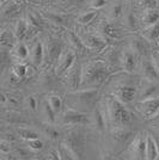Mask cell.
Segmentation results:
<instances>
[{
    "instance_id": "30",
    "label": "cell",
    "mask_w": 159,
    "mask_h": 160,
    "mask_svg": "<svg viewBox=\"0 0 159 160\" xmlns=\"http://www.w3.org/2000/svg\"><path fill=\"white\" fill-rule=\"evenodd\" d=\"M28 23L30 28H36V29H41L43 27V22L38 17V14H36L33 11H28Z\"/></svg>"
},
{
    "instance_id": "41",
    "label": "cell",
    "mask_w": 159,
    "mask_h": 160,
    "mask_svg": "<svg viewBox=\"0 0 159 160\" xmlns=\"http://www.w3.org/2000/svg\"><path fill=\"white\" fill-rule=\"evenodd\" d=\"M106 4H108V0H91L90 6L92 7L93 10H100L105 6Z\"/></svg>"
},
{
    "instance_id": "35",
    "label": "cell",
    "mask_w": 159,
    "mask_h": 160,
    "mask_svg": "<svg viewBox=\"0 0 159 160\" xmlns=\"http://www.w3.org/2000/svg\"><path fill=\"white\" fill-rule=\"evenodd\" d=\"M43 113H44V116H46L47 118V122L48 123H55V110H54L52 105L49 104V102H46L44 104H43Z\"/></svg>"
},
{
    "instance_id": "9",
    "label": "cell",
    "mask_w": 159,
    "mask_h": 160,
    "mask_svg": "<svg viewBox=\"0 0 159 160\" xmlns=\"http://www.w3.org/2000/svg\"><path fill=\"white\" fill-rule=\"evenodd\" d=\"M75 58H77V54H75L74 50H65V52H62L59 61L56 62V67H55L56 75H59V77L65 75L67 71L75 63Z\"/></svg>"
},
{
    "instance_id": "1",
    "label": "cell",
    "mask_w": 159,
    "mask_h": 160,
    "mask_svg": "<svg viewBox=\"0 0 159 160\" xmlns=\"http://www.w3.org/2000/svg\"><path fill=\"white\" fill-rule=\"evenodd\" d=\"M81 86L98 87L110 75V69L104 61H89L81 66Z\"/></svg>"
},
{
    "instance_id": "46",
    "label": "cell",
    "mask_w": 159,
    "mask_h": 160,
    "mask_svg": "<svg viewBox=\"0 0 159 160\" xmlns=\"http://www.w3.org/2000/svg\"><path fill=\"white\" fill-rule=\"evenodd\" d=\"M158 4H159V0H158Z\"/></svg>"
},
{
    "instance_id": "32",
    "label": "cell",
    "mask_w": 159,
    "mask_h": 160,
    "mask_svg": "<svg viewBox=\"0 0 159 160\" xmlns=\"http://www.w3.org/2000/svg\"><path fill=\"white\" fill-rule=\"evenodd\" d=\"M12 74L17 79H23L28 74V66L25 63H16L12 67Z\"/></svg>"
},
{
    "instance_id": "8",
    "label": "cell",
    "mask_w": 159,
    "mask_h": 160,
    "mask_svg": "<svg viewBox=\"0 0 159 160\" xmlns=\"http://www.w3.org/2000/svg\"><path fill=\"white\" fill-rule=\"evenodd\" d=\"M159 94V82L153 80L142 78L140 82V87L138 88V98L139 100H144L147 98H152Z\"/></svg>"
},
{
    "instance_id": "18",
    "label": "cell",
    "mask_w": 159,
    "mask_h": 160,
    "mask_svg": "<svg viewBox=\"0 0 159 160\" xmlns=\"http://www.w3.org/2000/svg\"><path fill=\"white\" fill-rule=\"evenodd\" d=\"M44 56H46V48L43 46V43L37 41L35 42L33 49L30 52V58H31V63L33 66L38 67L43 63L44 60Z\"/></svg>"
},
{
    "instance_id": "44",
    "label": "cell",
    "mask_w": 159,
    "mask_h": 160,
    "mask_svg": "<svg viewBox=\"0 0 159 160\" xmlns=\"http://www.w3.org/2000/svg\"><path fill=\"white\" fill-rule=\"evenodd\" d=\"M151 121H153V122H154V123H156V124H157V126L159 127V112L157 113V115H156V116H154V117H153Z\"/></svg>"
},
{
    "instance_id": "26",
    "label": "cell",
    "mask_w": 159,
    "mask_h": 160,
    "mask_svg": "<svg viewBox=\"0 0 159 160\" xmlns=\"http://www.w3.org/2000/svg\"><path fill=\"white\" fill-rule=\"evenodd\" d=\"M68 40L71 42V44H72V47L74 48V50H77V53H85V50H86V44L83 42L81 40V37L78 36L77 33L74 32H69L68 33Z\"/></svg>"
},
{
    "instance_id": "2",
    "label": "cell",
    "mask_w": 159,
    "mask_h": 160,
    "mask_svg": "<svg viewBox=\"0 0 159 160\" xmlns=\"http://www.w3.org/2000/svg\"><path fill=\"white\" fill-rule=\"evenodd\" d=\"M105 110L109 123L116 127H127L132 121V112L126 108V104L115 96L108 97L105 100Z\"/></svg>"
},
{
    "instance_id": "40",
    "label": "cell",
    "mask_w": 159,
    "mask_h": 160,
    "mask_svg": "<svg viewBox=\"0 0 159 160\" xmlns=\"http://www.w3.org/2000/svg\"><path fill=\"white\" fill-rule=\"evenodd\" d=\"M27 105L33 112H36V110H37V99L33 96H29L27 98Z\"/></svg>"
},
{
    "instance_id": "27",
    "label": "cell",
    "mask_w": 159,
    "mask_h": 160,
    "mask_svg": "<svg viewBox=\"0 0 159 160\" xmlns=\"http://www.w3.org/2000/svg\"><path fill=\"white\" fill-rule=\"evenodd\" d=\"M142 36L145 37L148 42H154V41L159 40V22L153 24L151 27L145 28L144 32H142Z\"/></svg>"
},
{
    "instance_id": "33",
    "label": "cell",
    "mask_w": 159,
    "mask_h": 160,
    "mask_svg": "<svg viewBox=\"0 0 159 160\" xmlns=\"http://www.w3.org/2000/svg\"><path fill=\"white\" fill-rule=\"evenodd\" d=\"M123 14V4L121 1H117L116 4H114L109 10V17L111 19H119L120 17Z\"/></svg>"
},
{
    "instance_id": "22",
    "label": "cell",
    "mask_w": 159,
    "mask_h": 160,
    "mask_svg": "<svg viewBox=\"0 0 159 160\" xmlns=\"http://www.w3.org/2000/svg\"><path fill=\"white\" fill-rule=\"evenodd\" d=\"M159 159L158 142L150 133H147V160Z\"/></svg>"
},
{
    "instance_id": "42",
    "label": "cell",
    "mask_w": 159,
    "mask_h": 160,
    "mask_svg": "<svg viewBox=\"0 0 159 160\" xmlns=\"http://www.w3.org/2000/svg\"><path fill=\"white\" fill-rule=\"evenodd\" d=\"M126 20H127V25L129 28H135L136 25V20H135V17H134V13L133 12H128L126 17Z\"/></svg>"
},
{
    "instance_id": "13",
    "label": "cell",
    "mask_w": 159,
    "mask_h": 160,
    "mask_svg": "<svg viewBox=\"0 0 159 160\" xmlns=\"http://www.w3.org/2000/svg\"><path fill=\"white\" fill-rule=\"evenodd\" d=\"M103 108L100 107V105H97V107L95 108L93 113H92V117H91V123H93L95 128H96L97 130H100V132H104V130L106 129L108 123H109L108 113H105L106 110L104 111Z\"/></svg>"
},
{
    "instance_id": "4",
    "label": "cell",
    "mask_w": 159,
    "mask_h": 160,
    "mask_svg": "<svg viewBox=\"0 0 159 160\" xmlns=\"http://www.w3.org/2000/svg\"><path fill=\"white\" fill-rule=\"evenodd\" d=\"M128 152L132 159H147V133L135 134L128 146Z\"/></svg>"
},
{
    "instance_id": "5",
    "label": "cell",
    "mask_w": 159,
    "mask_h": 160,
    "mask_svg": "<svg viewBox=\"0 0 159 160\" xmlns=\"http://www.w3.org/2000/svg\"><path fill=\"white\" fill-rule=\"evenodd\" d=\"M135 109L144 120L151 121L159 112V94L152 98L139 100V103H136L135 105Z\"/></svg>"
},
{
    "instance_id": "43",
    "label": "cell",
    "mask_w": 159,
    "mask_h": 160,
    "mask_svg": "<svg viewBox=\"0 0 159 160\" xmlns=\"http://www.w3.org/2000/svg\"><path fill=\"white\" fill-rule=\"evenodd\" d=\"M151 59H152V61L154 62V65H156V67H157V69H158V72H159V52L152 53Z\"/></svg>"
},
{
    "instance_id": "11",
    "label": "cell",
    "mask_w": 159,
    "mask_h": 160,
    "mask_svg": "<svg viewBox=\"0 0 159 160\" xmlns=\"http://www.w3.org/2000/svg\"><path fill=\"white\" fill-rule=\"evenodd\" d=\"M73 97H75V99L80 104H91L93 100L97 98L98 96V88L97 87H91V88H81V90H74L72 92H69Z\"/></svg>"
},
{
    "instance_id": "19",
    "label": "cell",
    "mask_w": 159,
    "mask_h": 160,
    "mask_svg": "<svg viewBox=\"0 0 159 160\" xmlns=\"http://www.w3.org/2000/svg\"><path fill=\"white\" fill-rule=\"evenodd\" d=\"M134 136H135V133L126 127H116L111 132L113 140L116 141V142H121V143L129 142L131 140L134 139Z\"/></svg>"
},
{
    "instance_id": "21",
    "label": "cell",
    "mask_w": 159,
    "mask_h": 160,
    "mask_svg": "<svg viewBox=\"0 0 159 160\" xmlns=\"http://www.w3.org/2000/svg\"><path fill=\"white\" fill-rule=\"evenodd\" d=\"M11 54H12V56L16 58L17 60L25 61L28 58H29V55H30V50H29V48H28V46L24 42L19 41L18 43L14 44V47L12 48Z\"/></svg>"
},
{
    "instance_id": "15",
    "label": "cell",
    "mask_w": 159,
    "mask_h": 160,
    "mask_svg": "<svg viewBox=\"0 0 159 160\" xmlns=\"http://www.w3.org/2000/svg\"><path fill=\"white\" fill-rule=\"evenodd\" d=\"M140 72L142 78L146 79L153 80V81H158L159 82V72L157 69V67L154 65V62L152 61V59H146L142 60L140 63Z\"/></svg>"
},
{
    "instance_id": "6",
    "label": "cell",
    "mask_w": 159,
    "mask_h": 160,
    "mask_svg": "<svg viewBox=\"0 0 159 160\" xmlns=\"http://www.w3.org/2000/svg\"><path fill=\"white\" fill-rule=\"evenodd\" d=\"M62 123L72 126H83L91 123V116L87 113L78 111L73 108H66L62 112Z\"/></svg>"
},
{
    "instance_id": "45",
    "label": "cell",
    "mask_w": 159,
    "mask_h": 160,
    "mask_svg": "<svg viewBox=\"0 0 159 160\" xmlns=\"http://www.w3.org/2000/svg\"><path fill=\"white\" fill-rule=\"evenodd\" d=\"M126 1H127V2H128V4H132V2H133V1H134V0H126Z\"/></svg>"
},
{
    "instance_id": "25",
    "label": "cell",
    "mask_w": 159,
    "mask_h": 160,
    "mask_svg": "<svg viewBox=\"0 0 159 160\" xmlns=\"http://www.w3.org/2000/svg\"><path fill=\"white\" fill-rule=\"evenodd\" d=\"M16 40H17V37H16L14 32L13 33L11 32V30H8V29H4V30L1 31L0 43H1V46H3V47H6V48L14 47V44H16Z\"/></svg>"
},
{
    "instance_id": "37",
    "label": "cell",
    "mask_w": 159,
    "mask_h": 160,
    "mask_svg": "<svg viewBox=\"0 0 159 160\" xmlns=\"http://www.w3.org/2000/svg\"><path fill=\"white\" fill-rule=\"evenodd\" d=\"M46 17L50 20V22L55 23V24H65V23H66V17H65V16H62V14L48 12V13L46 14Z\"/></svg>"
},
{
    "instance_id": "12",
    "label": "cell",
    "mask_w": 159,
    "mask_h": 160,
    "mask_svg": "<svg viewBox=\"0 0 159 160\" xmlns=\"http://www.w3.org/2000/svg\"><path fill=\"white\" fill-rule=\"evenodd\" d=\"M61 54H62V43L56 38L49 37L46 47L47 59L49 60L50 63H55L59 61Z\"/></svg>"
},
{
    "instance_id": "24",
    "label": "cell",
    "mask_w": 159,
    "mask_h": 160,
    "mask_svg": "<svg viewBox=\"0 0 159 160\" xmlns=\"http://www.w3.org/2000/svg\"><path fill=\"white\" fill-rule=\"evenodd\" d=\"M159 22V13L156 10H146L141 17V24L145 28L151 27Z\"/></svg>"
},
{
    "instance_id": "23",
    "label": "cell",
    "mask_w": 159,
    "mask_h": 160,
    "mask_svg": "<svg viewBox=\"0 0 159 160\" xmlns=\"http://www.w3.org/2000/svg\"><path fill=\"white\" fill-rule=\"evenodd\" d=\"M29 29H30V25L28 23V20L24 19H19L16 24V29H14V35L17 37L18 41H23L29 33Z\"/></svg>"
},
{
    "instance_id": "39",
    "label": "cell",
    "mask_w": 159,
    "mask_h": 160,
    "mask_svg": "<svg viewBox=\"0 0 159 160\" xmlns=\"http://www.w3.org/2000/svg\"><path fill=\"white\" fill-rule=\"evenodd\" d=\"M10 151H11V142L5 140V139H3V140L0 141V153L7 154L10 153Z\"/></svg>"
},
{
    "instance_id": "29",
    "label": "cell",
    "mask_w": 159,
    "mask_h": 160,
    "mask_svg": "<svg viewBox=\"0 0 159 160\" xmlns=\"http://www.w3.org/2000/svg\"><path fill=\"white\" fill-rule=\"evenodd\" d=\"M43 133L47 135V138L52 139V140H58L60 136V132L56 127H54L53 123H48L43 124Z\"/></svg>"
},
{
    "instance_id": "38",
    "label": "cell",
    "mask_w": 159,
    "mask_h": 160,
    "mask_svg": "<svg viewBox=\"0 0 159 160\" xmlns=\"http://www.w3.org/2000/svg\"><path fill=\"white\" fill-rule=\"evenodd\" d=\"M138 4L146 10H156L158 6V0H138Z\"/></svg>"
},
{
    "instance_id": "3",
    "label": "cell",
    "mask_w": 159,
    "mask_h": 160,
    "mask_svg": "<svg viewBox=\"0 0 159 160\" xmlns=\"http://www.w3.org/2000/svg\"><path fill=\"white\" fill-rule=\"evenodd\" d=\"M62 143L69 149V152L73 154L74 159H80L84 155L85 151V138L80 130L72 129L66 135Z\"/></svg>"
},
{
    "instance_id": "14",
    "label": "cell",
    "mask_w": 159,
    "mask_h": 160,
    "mask_svg": "<svg viewBox=\"0 0 159 160\" xmlns=\"http://www.w3.org/2000/svg\"><path fill=\"white\" fill-rule=\"evenodd\" d=\"M83 42L86 44L87 49H91L95 52H100L106 47V42L104 38H102L97 35L93 33H84L83 36H80Z\"/></svg>"
},
{
    "instance_id": "36",
    "label": "cell",
    "mask_w": 159,
    "mask_h": 160,
    "mask_svg": "<svg viewBox=\"0 0 159 160\" xmlns=\"http://www.w3.org/2000/svg\"><path fill=\"white\" fill-rule=\"evenodd\" d=\"M25 142H27L28 147L31 151H33V152H38V151H42L44 148V142L42 140H40L38 138L37 139H33V140H28Z\"/></svg>"
},
{
    "instance_id": "17",
    "label": "cell",
    "mask_w": 159,
    "mask_h": 160,
    "mask_svg": "<svg viewBox=\"0 0 159 160\" xmlns=\"http://www.w3.org/2000/svg\"><path fill=\"white\" fill-rule=\"evenodd\" d=\"M131 48L138 56H145L150 50V42L144 36L135 35L131 41Z\"/></svg>"
},
{
    "instance_id": "7",
    "label": "cell",
    "mask_w": 159,
    "mask_h": 160,
    "mask_svg": "<svg viewBox=\"0 0 159 160\" xmlns=\"http://www.w3.org/2000/svg\"><path fill=\"white\" fill-rule=\"evenodd\" d=\"M113 96L125 104H131L138 97V87L131 84H121L115 87Z\"/></svg>"
},
{
    "instance_id": "16",
    "label": "cell",
    "mask_w": 159,
    "mask_h": 160,
    "mask_svg": "<svg viewBox=\"0 0 159 160\" xmlns=\"http://www.w3.org/2000/svg\"><path fill=\"white\" fill-rule=\"evenodd\" d=\"M136 58L138 55L134 53L132 48L126 49L122 53V58H121V63H122V68L127 73H133L136 68Z\"/></svg>"
},
{
    "instance_id": "47",
    "label": "cell",
    "mask_w": 159,
    "mask_h": 160,
    "mask_svg": "<svg viewBox=\"0 0 159 160\" xmlns=\"http://www.w3.org/2000/svg\"><path fill=\"white\" fill-rule=\"evenodd\" d=\"M158 41H159V40H158Z\"/></svg>"
},
{
    "instance_id": "31",
    "label": "cell",
    "mask_w": 159,
    "mask_h": 160,
    "mask_svg": "<svg viewBox=\"0 0 159 160\" xmlns=\"http://www.w3.org/2000/svg\"><path fill=\"white\" fill-rule=\"evenodd\" d=\"M48 102H49V104L52 105V108L55 110V112L56 113H59L62 111L64 103H62V98H61L60 96H58V94H52V96H49Z\"/></svg>"
},
{
    "instance_id": "20",
    "label": "cell",
    "mask_w": 159,
    "mask_h": 160,
    "mask_svg": "<svg viewBox=\"0 0 159 160\" xmlns=\"http://www.w3.org/2000/svg\"><path fill=\"white\" fill-rule=\"evenodd\" d=\"M100 31H102V33L105 36L106 38H110V40L117 41L122 37V31L115 24L110 23V22H105L104 20L100 24Z\"/></svg>"
},
{
    "instance_id": "34",
    "label": "cell",
    "mask_w": 159,
    "mask_h": 160,
    "mask_svg": "<svg viewBox=\"0 0 159 160\" xmlns=\"http://www.w3.org/2000/svg\"><path fill=\"white\" fill-rule=\"evenodd\" d=\"M98 16V12L95 10V11H91V12H85V13L80 14L78 17V23L81 24V25H87L92 22L95 18H97Z\"/></svg>"
},
{
    "instance_id": "28",
    "label": "cell",
    "mask_w": 159,
    "mask_h": 160,
    "mask_svg": "<svg viewBox=\"0 0 159 160\" xmlns=\"http://www.w3.org/2000/svg\"><path fill=\"white\" fill-rule=\"evenodd\" d=\"M17 134H18V136H19L20 139H23L24 141L37 139L40 136L37 132H35L33 129H29V128H18L17 129Z\"/></svg>"
},
{
    "instance_id": "10",
    "label": "cell",
    "mask_w": 159,
    "mask_h": 160,
    "mask_svg": "<svg viewBox=\"0 0 159 160\" xmlns=\"http://www.w3.org/2000/svg\"><path fill=\"white\" fill-rule=\"evenodd\" d=\"M81 66L78 63H74L68 71L66 72V85L69 88L74 90H78L81 87Z\"/></svg>"
}]
</instances>
